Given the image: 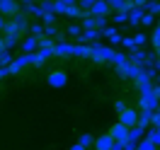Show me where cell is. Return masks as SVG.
<instances>
[{
  "instance_id": "obj_22",
  "label": "cell",
  "mask_w": 160,
  "mask_h": 150,
  "mask_svg": "<svg viewBox=\"0 0 160 150\" xmlns=\"http://www.w3.org/2000/svg\"><path fill=\"white\" fill-rule=\"evenodd\" d=\"M158 68H160V60H158Z\"/></svg>"
},
{
  "instance_id": "obj_11",
  "label": "cell",
  "mask_w": 160,
  "mask_h": 150,
  "mask_svg": "<svg viewBox=\"0 0 160 150\" xmlns=\"http://www.w3.org/2000/svg\"><path fill=\"white\" fill-rule=\"evenodd\" d=\"M138 150H155V143H150V140L146 138V140H141V143H138Z\"/></svg>"
},
{
  "instance_id": "obj_2",
  "label": "cell",
  "mask_w": 160,
  "mask_h": 150,
  "mask_svg": "<svg viewBox=\"0 0 160 150\" xmlns=\"http://www.w3.org/2000/svg\"><path fill=\"white\" fill-rule=\"evenodd\" d=\"M138 119H141V116H138V114H136L133 109H126L124 114H119V123H124L126 128H136Z\"/></svg>"
},
{
  "instance_id": "obj_21",
  "label": "cell",
  "mask_w": 160,
  "mask_h": 150,
  "mask_svg": "<svg viewBox=\"0 0 160 150\" xmlns=\"http://www.w3.org/2000/svg\"><path fill=\"white\" fill-rule=\"evenodd\" d=\"M158 85H160V75H158Z\"/></svg>"
},
{
  "instance_id": "obj_3",
  "label": "cell",
  "mask_w": 160,
  "mask_h": 150,
  "mask_svg": "<svg viewBox=\"0 0 160 150\" xmlns=\"http://www.w3.org/2000/svg\"><path fill=\"white\" fill-rule=\"evenodd\" d=\"M68 82V75L63 70H56V73H49V85L51 87H63Z\"/></svg>"
},
{
  "instance_id": "obj_20",
  "label": "cell",
  "mask_w": 160,
  "mask_h": 150,
  "mask_svg": "<svg viewBox=\"0 0 160 150\" xmlns=\"http://www.w3.org/2000/svg\"><path fill=\"white\" fill-rule=\"evenodd\" d=\"M70 150H88V148H82V145H80V143H78V145H73V148H70Z\"/></svg>"
},
{
  "instance_id": "obj_1",
  "label": "cell",
  "mask_w": 160,
  "mask_h": 150,
  "mask_svg": "<svg viewBox=\"0 0 160 150\" xmlns=\"http://www.w3.org/2000/svg\"><path fill=\"white\" fill-rule=\"evenodd\" d=\"M129 133H131V128H126L124 123H114V126H112V131H109V136L117 140V143H121V145L129 140Z\"/></svg>"
},
{
  "instance_id": "obj_7",
  "label": "cell",
  "mask_w": 160,
  "mask_h": 150,
  "mask_svg": "<svg viewBox=\"0 0 160 150\" xmlns=\"http://www.w3.org/2000/svg\"><path fill=\"white\" fill-rule=\"evenodd\" d=\"M143 15H146V10L133 7V10L129 12V24H141V22H143Z\"/></svg>"
},
{
  "instance_id": "obj_14",
  "label": "cell",
  "mask_w": 160,
  "mask_h": 150,
  "mask_svg": "<svg viewBox=\"0 0 160 150\" xmlns=\"http://www.w3.org/2000/svg\"><path fill=\"white\" fill-rule=\"evenodd\" d=\"M95 140H97V138H92V136H82V138H80V145H82V148H88V145H92Z\"/></svg>"
},
{
  "instance_id": "obj_10",
  "label": "cell",
  "mask_w": 160,
  "mask_h": 150,
  "mask_svg": "<svg viewBox=\"0 0 160 150\" xmlns=\"http://www.w3.org/2000/svg\"><path fill=\"white\" fill-rule=\"evenodd\" d=\"M146 12H150V15L160 12V2H146Z\"/></svg>"
},
{
  "instance_id": "obj_15",
  "label": "cell",
  "mask_w": 160,
  "mask_h": 150,
  "mask_svg": "<svg viewBox=\"0 0 160 150\" xmlns=\"http://www.w3.org/2000/svg\"><path fill=\"white\" fill-rule=\"evenodd\" d=\"M68 34H70V36H82V34H80V27H78V24H70V27H68Z\"/></svg>"
},
{
  "instance_id": "obj_9",
  "label": "cell",
  "mask_w": 160,
  "mask_h": 150,
  "mask_svg": "<svg viewBox=\"0 0 160 150\" xmlns=\"http://www.w3.org/2000/svg\"><path fill=\"white\" fill-rule=\"evenodd\" d=\"M22 46H24V51H27V53H32V51L39 46V41H37V39H27L24 44H22Z\"/></svg>"
},
{
  "instance_id": "obj_13",
  "label": "cell",
  "mask_w": 160,
  "mask_h": 150,
  "mask_svg": "<svg viewBox=\"0 0 160 150\" xmlns=\"http://www.w3.org/2000/svg\"><path fill=\"white\" fill-rule=\"evenodd\" d=\"M114 22H117V24H124V22H129V15H126V12H117V15H114Z\"/></svg>"
},
{
  "instance_id": "obj_6",
  "label": "cell",
  "mask_w": 160,
  "mask_h": 150,
  "mask_svg": "<svg viewBox=\"0 0 160 150\" xmlns=\"http://www.w3.org/2000/svg\"><path fill=\"white\" fill-rule=\"evenodd\" d=\"M0 10H2V15H15V12L20 10V5H17V2H12V0H2Z\"/></svg>"
},
{
  "instance_id": "obj_19",
  "label": "cell",
  "mask_w": 160,
  "mask_h": 150,
  "mask_svg": "<svg viewBox=\"0 0 160 150\" xmlns=\"http://www.w3.org/2000/svg\"><path fill=\"white\" fill-rule=\"evenodd\" d=\"M150 123H155V126L160 128V114H153V119H150Z\"/></svg>"
},
{
  "instance_id": "obj_8",
  "label": "cell",
  "mask_w": 160,
  "mask_h": 150,
  "mask_svg": "<svg viewBox=\"0 0 160 150\" xmlns=\"http://www.w3.org/2000/svg\"><path fill=\"white\" fill-rule=\"evenodd\" d=\"M97 36H100V31H97V29H90V31H82L80 41H90V39H97Z\"/></svg>"
},
{
  "instance_id": "obj_5",
  "label": "cell",
  "mask_w": 160,
  "mask_h": 150,
  "mask_svg": "<svg viewBox=\"0 0 160 150\" xmlns=\"http://www.w3.org/2000/svg\"><path fill=\"white\" fill-rule=\"evenodd\" d=\"M109 10H112V5H109V2H104V0H97L90 15H95V17H107V15H109Z\"/></svg>"
},
{
  "instance_id": "obj_17",
  "label": "cell",
  "mask_w": 160,
  "mask_h": 150,
  "mask_svg": "<svg viewBox=\"0 0 160 150\" xmlns=\"http://www.w3.org/2000/svg\"><path fill=\"white\" fill-rule=\"evenodd\" d=\"M133 41H136V46H143V44H146V34H136Z\"/></svg>"
},
{
  "instance_id": "obj_18",
  "label": "cell",
  "mask_w": 160,
  "mask_h": 150,
  "mask_svg": "<svg viewBox=\"0 0 160 150\" xmlns=\"http://www.w3.org/2000/svg\"><path fill=\"white\" fill-rule=\"evenodd\" d=\"M143 24H146V27H148V24H153V15H150V12H146V15H143Z\"/></svg>"
},
{
  "instance_id": "obj_16",
  "label": "cell",
  "mask_w": 160,
  "mask_h": 150,
  "mask_svg": "<svg viewBox=\"0 0 160 150\" xmlns=\"http://www.w3.org/2000/svg\"><path fill=\"white\" fill-rule=\"evenodd\" d=\"M32 34H34V36H39V39H41V34H46V29H41L39 24H34V27H32Z\"/></svg>"
},
{
  "instance_id": "obj_4",
  "label": "cell",
  "mask_w": 160,
  "mask_h": 150,
  "mask_svg": "<svg viewBox=\"0 0 160 150\" xmlns=\"http://www.w3.org/2000/svg\"><path fill=\"white\" fill-rule=\"evenodd\" d=\"M114 145H117V140L112 138L109 133H107V136H100V138L95 140V148L97 150H114Z\"/></svg>"
},
{
  "instance_id": "obj_12",
  "label": "cell",
  "mask_w": 160,
  "mask_h": 150,
  "mask_svg": "<svg viewBox=\"0 0 160 150\" xmlns=\"http://www.w3.org/2000/svg\"><path fill=\"white\" fill-rule=\"evenodd\" d=\"M41 20H44V24H46V27H51V24L56 22V17H53V12H44V17H41Z\"/></svg>"
}]
</instances>
